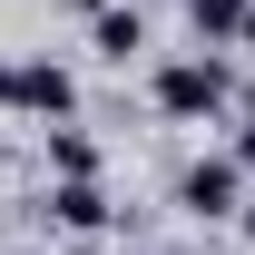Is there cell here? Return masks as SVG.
<instances>
[{
  "mask_svg": "<svg viewBox=\"0 0 255 255\" xmlns=\"http://www.w3.org/2000/svg\"><path fill=\"white\" fill-rule=\"evenodd\" d=\"M59 10H79V20H89V10H108V0H59Z\"/></svg>",
  "mask_w": 255,
  "mask_h": 255,
  "instance_id": "30bf717a",
  "label": "cell"
},
{
  "mask_svg": "<svg viewBox=\"0 0 255 255\" xmlns=\"http://www.w3.org/2000/svg\"><path fill=\"white\" fill-rule=\"evenodd\" d=\"M226 157H236V167H246V177H255V128H246V137H236V147H226Z\"/></svg>",
  "mask_w": 255,
  "mask_h": 255,
  "instance_id": "ba28073f",
  "label": "cell"
},
{
  "mask_svg": "<svg viewBox=\"0 0 255 255\" xmlns=\"http://www.w3.org/2000/svg\"><path fill=\"white\" fill-rule=\"evenodd\" d=\"M147 98H157V118L206 128V118H226V108H236V69H226V59H167L157 79H147Z\"/></svg>",
  "mask_w": 255,
  "mask_h": 255,
  "instance_id": "6da1fadb",
  "label": "cell"
},
{
  "mask_svg": "<svg viewBox=\"0 0 255 255\" xmlns=\"http://www.w3.org/2000/svg\"><path fill=\"white\" fill-rule=\"evenodd\" d=\"M49 167H59V177H98V137L69 128V118H49Z\"/></svg>",
  "mask_w": 255,
  "mask_h": 255,
  "instance_id": "8992f818",
  "label": "cell"
},
{
  "mask_svg": "<svg viewBox=\"0 0 255 255\" xmlns=\"http://www.w3.org/2000/svg\"><path fill=\"white\" fill-rule=\"evenodd\" d=\"M39 206H49V226H69V236H98V226H118V206H108V187H98V177H59Z\"/></svg>",
  "mask_w": 255,
  "mask_h": 255,
  "instance_id": "277c9868",
  "label": "cell"
},
{
  "mask_svg": "<svg viewBox=\"0 0 255 255\" xmlns=\"http://www.w3.org/2000/svg\"><path fill=\"white\" fill-rule=\"evenodd\" d=\"M236 39H246V49H255V0H246V20H236Z\"/></svg>",
  "mask_w": 255,
  "mask_h": 255,
  "instance_id": "9c48e42d",
  "label": "cell"
},
{
  "mask_svg": "<svg viewBox=\"0 0 255 255\" xmlns=\"http://www.w3.org/2000/svg\"><path fill=\"white\" fill-rule=\"evenodd\" d=\"M167 255H206V246H167Z\"/></svg>",
  "mask_w": 255,
  "mask_h": 255,
  "instance_id": "8fae6325",
  "label": "cell"
},
{
  "mask_svg": "<svg viewBox=\"0 0 255 255\" xmlns=\"http://www.w3.org/2000/svg\"><path fill=\"white\" fill-rule=\"evenodd\" d=\"M89 49L98 59H137V49H147V20H137V10H118V0H108V10H89Z\"/></svg>",
  "mask_w": 255,
  "mask_h": 255,
  "instance_id": "5b68a950",
  "label": "cell"
},
{
  "mask_svg": "<svg viewBox=\"0 0 255 255\" xmlns=\"http://www.w3.org/2000/svg\"><path fill=\"white\" fill-rule=\"evenodd\" d=\"M0 118H79V79L59 59H0Z\"/></svg>",
  "mask_w": 255,
  "mask_h": 255,
  "instance_id": "7a4b0ae2",
  "label": "cell"
},
{
  "mask_svg": "<svg viewBox=\"0 0 255 255\" xmlns=\"http://www.w3.org/2000/svg\"><path fill=\"white\" fill-rule=\"evenodd\" d=\"M246 187H255V177H246L236 157H196L187 177H177V206H187L196 226H226L236 206H246Z\"/></svg>",
  "mask_w": 255,
  "mask_h": 255,
  "instance_id": "3957f363",
  "label": "cell"
},
{
  "mask_svg": "<svg viewBox=\"0 0 255 255\" xmlns=\"http://www.w3.org/2000/svg\"><path fill=\"white\" fill-rule=\"evenodd\" d=\"M196 39H236V20H246V0H187Z\"/></svg>",
  "mask_w": 255,
  "mask_h": 255,
  "instance_id": "52a82bcc",
  "label": "cell"
}]
</instances>
